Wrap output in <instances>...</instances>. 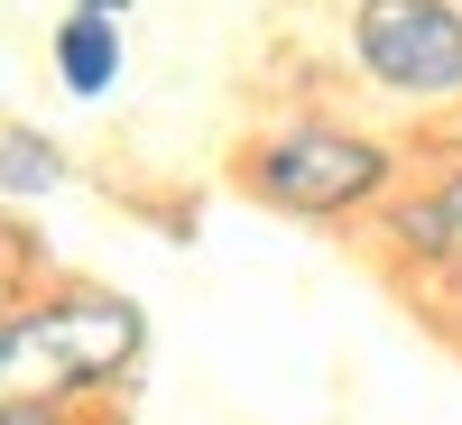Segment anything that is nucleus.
<instances>
[{
	"label": "nucleus",
	"instance_id": "f257e3e1",
	"mask_svg": "<svg viewBox=\"0 0 462 425\" xmlns=\"http://www.w3.org/2000/svg\"><path fill=\"white\" fill-rule=\"evenodd\" d=\"M139 342L148 324L130 296H47L0 324V379L10 398H84L139 361Z\"/></svg>",
	"mask_w": 462,
	"mask_h": 425
},
{
	"label": "nucleus",
	"instance_id": "f03ea898",
	"mask_svg": "<svg viewBox=\"0 0 462 425\" xmlns=\"http://www.w3.org/2000/svg\"><path fill=\"white\" fill-rule=\"evenodd\" d=\"M398 158L361 130H333V121H305V130H278L241 158V185L268 204V213H296V222H342L389 195Z\"/></svg>",
	"mask_w": 462,
	"mask_h": 425
},
{
	"label": "nucleus",
	"instance_id": "7ed1b4c3",
	"mask_svg": "<svg viewBox=\"0 0 462 425\" xmlns=\"http://www.w3.org/2000/svg\"><path fill=\"white\" fill-rule=\"evenodd\" d=\"M352 65L398 102L462 93V0H352Z\"/></svg>",
	"mask_w": 462,
	"mask_h": 425
},
{
	"label": "nucleus",
	"instance_id": "20e7f679",
	"mask_svg": "<svg viewBox=\"0 0 462 425\" xmlns=\"http://www.w3.org/2000/svg\"><path fill=\"white\" fill-rule=\"evenodd\" d=\"M47 65H56V84L74 102H102V93H121V74H130V47H121V19L111 10H65L47 28Z\"/></svg>",
	"mask_w": 462,
	"mask_h": 425
},
{
	"label": "nucleus",
	"instance_id": "39448f33",
	"mask_svg": "<svg viewBox=\"0 0 462 425\" xmlns=\"http://www.w3.org/2000/svg\"><path fill=\"white\" fill-rule=\"evenodd\" d=\"M0 185H10V204H37V195H56L65 185V158H56V139H37L28 121L0 130Z\"/></svg>",
	"mask_w": 462,
	"mask_h": 425
},
{
	"label": "nucleus",
	"instance_id": "423d86ee",
	"mask_svg": "<svg viewBox=\"0 0 462 425\" xmlns=\"http://www.w3.org/2000/svg\"><path fill=\"white\" fill-rule=\"evenodd\" d=\"M435 213H444V241H453V268H462V167L435 185Z\"/></svg>",
	"mask_w": 462,
	"mask_h": 425
},
{
	"label": "nucleus",
	"instance_id": "0eeeda50",
	"mask_svg": "<svg viewBox=\"0 0 462 425\" xmlns=\"http://www.w3.org/2000/svg\"><path fill=\"white\" fill-rule=\"evenodd\" d=\"M0 425H65V416H56V398H10Z\"/></svg>",
	"mask_w": 462,
	"mask_h": 425
},
{
	"label": "nucleus",
	"instance_id": "6e6552de",
	"mask_svg": "<svg viewBox=\"0 0 462 425\" xmlns=\"http://www.w3.org/2000/svg\"><path fill=\"white\" fill-rule=\"evenodd\" d=\"M65 10H111V19H130V0H65Z\"/></svg>",
	"mask_w": 462,
	"mask_h": 425
}]
</instances>
